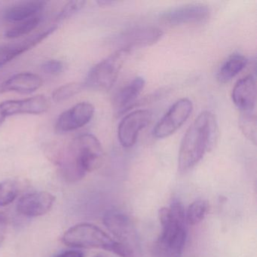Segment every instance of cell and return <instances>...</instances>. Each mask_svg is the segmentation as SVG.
Masks as SVG:
<instances>
[{"mask_svg": "<svg viewBox=\"0 0 257 257\" xmlns=\"http://www.w3.org/2000/svg\"><path fill=\"white\" fill-rule=\"evenodd\" d=\"M103 161V150L100 141L94 135L85 134L75 138L55 162L64 179L74 183L97 169Z\"/></svg>", "mask_w": 257, "mask_h": 257, "instance_id": "obj_1", "label": "cell"}, {"mask_svg": "<svg viewBox=\"0 0 257 257\" xmlns=\"http://www.w3.org/2000/svg\"><path fill=\"white\" fill-rule=\"evenodd\" d=\"M217 138V124L213 113L201 112L186 131L178 156V170L182 174L190 171L210 151Z\"/></svg>", "mask_w": 257, "mask_h": 257, "instance_id": "obj_2", "label": "cell"}, {"mask_svg": "<svg viewBox=\"0 0 257 257\" xmlns=\"http://www.w3.org/2000/svg\"><path fill=\"white\" fill-rule=\"evenodd\" d=\"M162 233L152 249L153 257H181L186 240V215L183 204L174 201L159 210Z\"/></svg>", "mask_w": 257, "mask_h": 257, "instance_id": "obj_3", "label": "cell"}, {"mask_svg": "<svg viewBox=\"0 0 257 257\" xmlns=\"http://www.w3.org/2000/svg\"><path fill=\"white\" fill-rule=\"evenodd\" d=\"M103 221L105 226L115 238V254L121 257H142V248L138 231L127 215L111 210L105 213Z\"/></svg>", "mask_w": 257, "mask_h": 257, "instance_id": "obj_4", "label": "cell"}, {"mask_svg": "<svg viewBox=\"0 0 257 257\" xmlns=\"http://www.w3.org/2000/svg\"><path fill=\"white\" fill-rule=\"evenodd\" d=\"M67 246L85 249H102L115 253L116 242L101 228L91 223H80L69 228L62 237Z\"/></svg>", "mask_w": 257, "mask_h": 257, "instance_id": "obj_5", "label": "cell"}, {"mask_svg": "<svg viewBox=\"0 0 257 257\" xmlns=\"http://www.w3.org/2000/svg\"><path fill=\"white\" fill-rule=\"evenodd\" d=\"M130 52L118 49L108 58L96 64L88 72L84 88L97 91H109L116 82L118 74Z\"/></svg>", "mask_w": 257, "mask_h": 257, "instance_id": "obj_6", "label": "cell"}, {"mask_svg": "<svg viewBox=\"0 0 257 257\" xmlns=\"http://www.w3.org/2000/svg\"><path fill=\"white\" fill-rule=\"evenodd\" d=\"M192 109L193 105L188 98L176 101L153 129V136L163 139L175 133L190 116Z\"/></svg>", "mask_w": 257, "mask_h": 257, "instance_id": "obj_7", "label": "cell"}, {"mask_svg": "<svg viewBox=\"0 0 257 257\" xmlns=\"http://www.w3.org/2000/svg\"><path fill=\"white\" fill-rule=\"evenodd\" d=\"M163 36L162 30L154 26L135 27L123 31L115 37V43L118 49L129 51L153 46Z\"/></svg>", "mask_w": 257, "mask_h": 257, "instance_id": "obj_8", "label": "cell"}, {"mask_svg": "<svg viewBox=\"0 0 257 257\" xmlns=\"http://www.w3.org/2000/svg\"><path fill=\"white\" fill-rule=\"evenodd\" d=\"M153 118V113L147 109L131 112L123 118L118 127V139L124 148H130L136 144L140 132L145 128Z\"/></svg>", "mask_w": 257, "mask_h": 257, "instance_id": "obj_9", "label": "cell"}, {"mask_svg": "<svg viewBox=\"0 0 257 257\" xmlns=\"http://www.w3.org/2000/svg\"><path fill=\"white\" fill-rule=\"evenodd\" d=\"M49 106L50 103L44 95L2 102L0 103V127L9 117L17 114L39 115L48 111Z\"/></svg>", "mask_w": 257, "mask_h": 257, "instance_id": "obj_10", "label": "cell"}, {"mask_svg": "<svg viewBox=\"0 0 257 257\" xmlns=\"http://www.w3.org/2000/svg\"><path fill=\"white\" fill-rule=\"evenodd\" d=\"M210 13V9L204 4H188L165 12L161 16V20L173 26L202 23L208 20Z\"/></svg>", "mask_w": 257, "mask_h": 257, "instance_id": "obj_11", "label": "cell"}, {"mask_svg": "<svg viewBox=\"0 0 257 257\" xmlns=\"http://www.w3.org/2000/svg\"><path fill=\"white\" fill-rule=\"evenodd\" d=\"M94 111V106L89 102L77 103L60 115L55 124V131L64 134L81 128L92 119Z\"/></svg>", "mask_w": 257, "mask_h": 257, "instance_id": "obj_12", "label": "cell"}, {"mask_svg": "<svg viewBox=\"0 0 257 257\" xmlns=\"http://www.w3.org/2000/svg\"><path fill=\"white\" fill-rule=\"evenodd\" d=\"M55 197L48 192H36L27 194L19 199L18 212L29 217L46 214L53 207Z\"/></svg>", "mask_w": 257, "mask_h": 257, "instance_id": "obj_13", "label": "cell"}, {"mask_svg": "<svg viewBox=\"0 0 257 257\" xmlns=\"http://www.w3.org/2000/svg\"><path fill=\"white\" fill-rule=\"evenodd\" d=\"M233 103L243 112H252L256 103V82L252 75L239 79L231 93Z\"/></svg>", "mask_w": 257, "mask_h": 257, "instance_id": "obj_14", "label": "cell"}, {"mask_svg": "<svg viewBox=\"0 0 257 257\" xmlns=\"http://www.w3.org/2000/svg\"><path fill=\"white\" fill-rule=\"evenodd\" d=\"M43 81L39 75L21 73L10 77L0 85V93L16 92L30 94L40 89Z\"/></svg>", "mask_w": 257, "mask_h": 257, "instance_id": "obj_15", "label": "cell"}, {"mask_svg": "<svg viewBox=\"0 0 257 257\" xmlns=\"http://www.w3.org/2000/svg\"><path fill=\"white\" fill-rule=\"evenodd\" d=\"M57 28H58L57 26L52 27L45 32L34 36V37L28 39L19 44L1 46L0 47V67H4V65L17 58L19 55L28 52L32 48L35 47L45 39L52 35L55 31H56Z\"/></svg>", "mask_w": 257, "mask_h": 257, "instance_id": "obj_16", "label": "cell"}, {"mask_svg": "<svg viewBox=\"0 0 257 257\" xmlns=\"http://www.w3.org/2000/svg\"><path fill=\"white\" fill-rule=\"evenodd\" d=\"M145 84L144 78L137 77L121 88L114 98L115 110L120 113L125 112L126 109L132 107V105L135 103L137 98L144 90Z\"/></svg>", "mask_w": 257, "mask_h": 257, "instance_id": "obj_17", "label": "cell"}, {"mask_svg": "<svg viewBox=\"0 0 257 257\" xmlns=\"http://www.w3.org/2000/svg\"><path fill=\"white\" fill-rule=\"evenodd\" d=\"M47 3L40 0H32L19 3L9 8L4 14V19L9 22L19 23L36 17L38 13L43 11Z\"/></svg>", "mask_w": 257, "mask_h": 257, "instance_id": "obj_18", "label": "cell"}, {"mask_svg": "<svg viewBox=\"0 0 257 257\" xmlns=\"http://www.w3.org/2000/svg\"><path fill=\"white\" fill-rule=\"evenodd\" d=\"M247 58L240 54L231 55L218 70L217 80L220 83H226L240 73L247 64Z\"/></svg>", "mask_w": 257, "mask_h": 257, "instance_id": "obj_19", "label": "cell"}, {"mask_svg": "<svg viewBox=\"0 0 257 257\" xmlns=\"http://www.w3.org/2000/svg\"><path fill=\"white\" fill-rule=\"evenodd\" d=\"M209 204L207 201L197 200L189 205L186 212V220L189 225H198L207 216Z\"/></svg>", "mask_w": 257, "mask_h": 257, "instance_id": "obj_20", "label": "cell"}, {"mask_svg": "<svg viewBox=\"0 0 257 257\" xmlns=\"http://www.w3.org/2000/svg\"><path fill=\"white\" fill-rule=\"evenodd\" d=\"M41 22V18L39 16L31 18L19 24L6 31L5 37L7 39H17L23 36L28 35L38 27Z\"/></svg>", "mask_w": 257, "mask_h": 257, "instance_id": "obj_21", "label": "cell"}, {"mask_svg": "<svg viewBox=\"0 0 257 257\" xmlns=\"http://www.w3.org/2000/svg\"><path fill=\"white\" fill-rule=\"evenodd\" d=\"M84 88L83 84L71 82L57 88L52 93V100L57 103L65 101L80 92Z\"/></svg>", "mask_w": 257, "mask_h": 257, "instance_id": "obj_22", "label": "cell"}, {"mask_svg": "<svg viewBox=\"0 0 257 257\" xmlns=\"http://www.w3.org/2000/svg\"><path fill=\"white\" fill-rule=\"evenodd\" d=\"M240 129L249 141L255 144L256 141V118L252 112H243L239 121Z\"/></svg>", "mask_w": 257, "mask_h": 257, "instance_id": "obj_23", "label": "cell"}, {"mask_svg": "<svg viewBox=\"0 0 257 257\" xmlns=\"http://www.w3.org/2000/svg\"><path fill=\"white\" fill-rule=\"evenodd\" d=\"M19 192V186L14 180H7L0 183V207L13 202Z\"/></svg>", "mask_w": 257, "mask_h": 257, "instance_id": "obj_24", "label": "cell"}, {"mask_svg": "<svg viewBox=\"0 0 257 257\" xmlns=\"http://www.w3.org/2000/svg\"><path fill=\"white\" fill-rule=\"evenodd\" d=\"M85 4H86L85 1H81V0L67 3L57 16L56 22H63L67 19H70L80 12L85 7Z\"/></svg>", "mask_w": 257, "mask_h": 257, "instance_id": "obj_25", "label": "cell"}, {"mask_svg": "<svg viewBox=\"0 0 257 257\" xmlns=\"http://www.w3.org/2000/svg\"><path fill=\"white\" fill-rule=\"evenodd\" d=\"M42 68H43V71L47 74L57 76V75L61 74L64 71V66L61 61H58V60H49L43 64Z\"/></svg>", "mask_w": 257, "mask_h": 257, "instance_id": "obj_26", "label": "cell"}, {"mask_svg": "<svg viewBox=\"0 0 257 257\" xmlns=\"http://www.w3.org/2000/svg\"><path fill=\"white\" fill-rule=\"evenodd\" d=\"M8 225L7 215L4 212H0V245L2 244L6 237Z\"/></svg>", "mask_w": 257, "mask_h": 257, "instance_id": "obj_27", "label": "cell"}, {"mask_svg": "<svg viewBox=\"0 0 257 257\" xmlns=\"http://www.w3.org/2000/svg\"><path fill=\"white\" fill-rule=\"evenodd\" d=\"M55 257H85V255L82 251L67 250L58 254Z\"/></svg>", "mask_w": 257, "mask_h": 257, "instance_id": "obj_28", "label": "cell"}, {"mask_svg": "<svg viewBox=\"0 0 257 257\" xmlns=\"http://www.w3.org/2000/svg\"><path fill=\"white\" fill-rule=\"evenodd\" d=\"M97 4L100 7H109V6L117 4V2H115V1H108V0H106H106H100V1H97Z\"/></svg>", "mask_w": 257, "mask_h": 257, "instance_id": "obj_29", "label": "cell"}, {"mask_svg": "<svg viewBox=\"0 0 257 257\" xmlns=\"http://www.w3.org/2000/svg\"><path fill=\"white\" fill-rule=\"evenodd\" d=\"M94 257H106V256H103V255H96V256Z\"/></svg>", "mask_w": 257, "mask_h": 257, "instance_id": "obj_30", "label": "cell"}]
</instances>
